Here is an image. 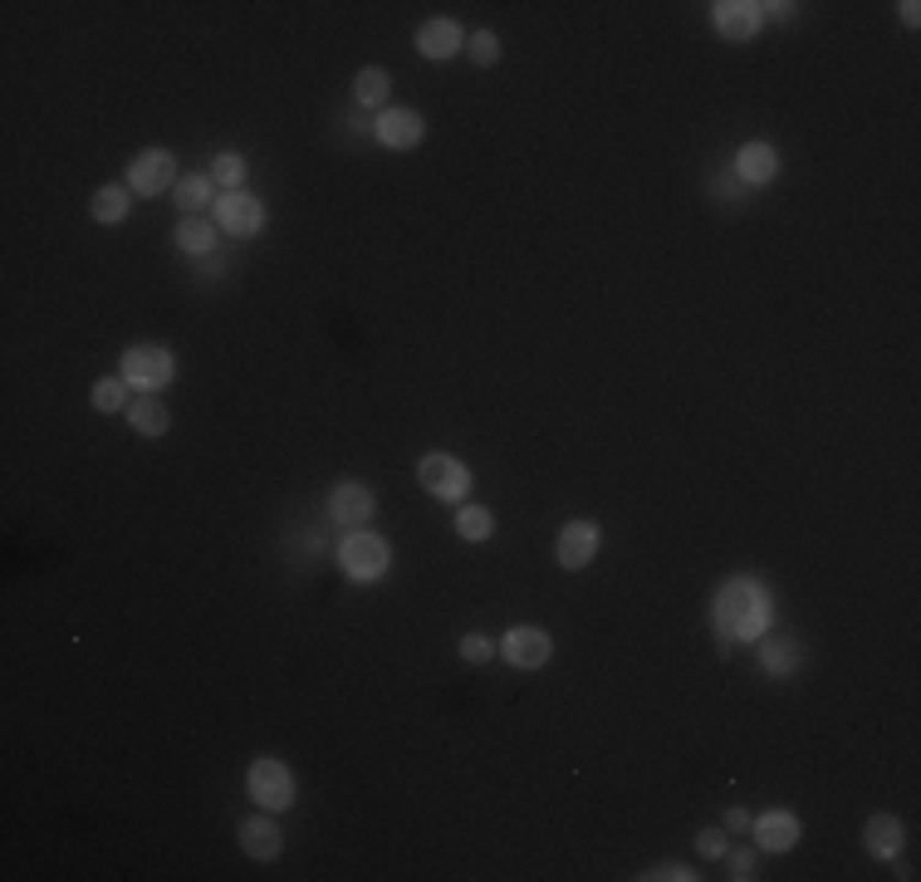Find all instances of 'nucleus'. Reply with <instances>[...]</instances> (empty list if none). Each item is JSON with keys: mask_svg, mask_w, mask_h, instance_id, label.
I'll list each match as a JSON object with an SVG mask.
<instances>
[{"mask_svg": "<svg viewBox=\"0 0 921 882\" xmlns=\"http://www.w3.org/2000/svg\"><path fill=\"white\" fill-rule=\"evenodd\" d=\"M711 623L726 642H760L774 623V598L755 574H736L711 598Z\"/></svg>", "mask_w": 921, "mask_h": 882, "instance_id": "1", "label": "nucleus"}, {"mask_svg": "<svg viewBox=\"0 0 921 882\" xmlns=\"http://www.w3.org/2000/svg\"><path fill=\"white\" fill-rule=\"evenodd\" d=\"M392 564V544L372 530H348L344 544H338V569L354 584H378Z\"/></svg>", "mask_w": 921, "mask_h": 882, "instance_id": "2", "label": "nucleus"}, {"mask_svg": "<svg viewBox=\"0 0 921 882\" xmlns=\"http://www.w3.org/2000/svg\"><path fill=\"white\" fill-rule=\"evenodd\" d=\"M416 481H422V490L432 500L460 505V500H466V490H470V471H466V461H456L452 451H432V456H422V461H416Z\"/></svg>", "mask_w": 921, "mask_h": 882, "instance_id": "3", "label": "nucleus"}, {"mask_svg": "<svg viewBox=\"0 0 921 882\" xmlns=\"http://www.w3.org/2000/svg\"><path fill=\"white\" fill-rule=\"evenodd\" d=\"M118 378L138 392H162L172 378H177V363H172V353L162 344H133L123 353V373Z\"/></svg>", "mask_w": 921, "mask_h": 882, "instance_id": "4", "label": "nucleus"}, {"mask_svg": "<svg viewBox=\"0 0 921 882\" xmlns=\"http://www.w3.org/2000/svg\"><path fill=\"white\" fill-rule=\"evenodd\" d=\"M246 790H250V799H256L260 809H270V814H280V809H290V804H294L290 765H284V760H270V755H260L256 765H250Z\"/></svg>", "mask_w": 921, "mask_h": 882, "instance_id": "5", "label": "nucleus"}, {"mask_svg": "<svg viewBox=\"0 0 921 882\" xmlns=\"http://www.w3.org/2000/svg\"><path fill=\"white\" fill-rule=\"evenodd\" d=\"M177 182H182L177 157H172L167 148H148L128 162V192H138V196H162V192L177 187Z\"/></svg>", "mask_w": 921, "mask_h": 882, "instance_id": "6", "label": "nucleus"}, {"mask_svg": "<svg viewBox=\"0 0 921 882\" xmlns=\"http://www.w3.org/2000/svg\"><path fill=\"white\" fill-rule=\"evenodd\" d=\"M216 231L236 236V241H250V236L266 231V202L250 192H226L216 202Z\"/></svg>", "mask_w": 921, "mask_h": 882, "instance_id": "7", "label": "nucleus"}, {"mask_svg": "<svg viewBox=\"0 0 921 882\" xmlns=\"http://www.w3.org/2000/svg\"><path fill=\"white\" fill-rule=\"evenodd\" d=\"M550 652H554L550 633H544V628H530V623L510 628V633L500 638V657H506L514 672H540L544 662H550Z\"/></svg>", "mask_w": 921, "mask_h": 882, "instance_id": "8", "label": "nucleus"}, {"mask_svg": "<svg viewBox=\"0 0 921 882\" xmlns=\"http://www.w3.org/2000/svg\"><path fill=\"white\" fill-rule=\"evenodd\" d=\"M372 138L392 152H412L426 138V123H422L416 108H382L378 123H372Z\"/></svg>", "mask_w": 921, "mask_h": 882, "instance_id": "9", "label": "nucleus"}, {"mask_svg": "<svg viewBox=\"0 0 921 882\" xmlns=\"http://www.w3.org/2000/svg\"><path fill=\"white\" fill-rule=\"evenodd\" d=\"M378 515V496H372L368 486H358V481H344L328 496V520L334 525H344V530H364L368 520Z\"/></svg>", "mask_w": 921, "mask_h": 882, "instance_id": "10", "label": "nucleus"}, {"mask_svg": "<svg viewBox=\"0 0 921 882\" xmlns=\"http://www.w3.org/2000/svg\"><path fill=\"white\" fill-rule=\"evenodd\" d=\"M594 554H598V525H594V520H568V525L559 530L554 559L564 564V569H588Z\"/></svg>", "mask_w": 921, "mask_h": 882, "instance_id": "11", "label": "nucleus"}, {"mask_svg": "<svg viewBox=\"0 0 921 882\" xmlns=\"http://www.w3.org/2000/svg\"><path fill=\"white\" fill-rule=\"evenodd\" d=\"M750 829H755V848H765V853H789V848L799 843V814L770 809V814H760V819H750Z\"/></svg>", "mask_w": 921, "mask_h": 882, "instance_id": "12", "label": "nucleus"}, {"mask_svg": "<svg viewBox=\"0 0 921 882\" xmlns=\"http://www.w3.org/2000/svg\"><path fill=\"white\" fill-rule=\"evenodd\" d=\"M460 45H466V35H460L456 20L436 15V20H422V25H416V54H422V59H452V54H460Z\"/></svg>", "mask_w": 921, "mask_h": 882, "instance_id": "13", "label": "nucleus"}, {"mask_svg": "<svg viewBox=\"0 0 921 882\" xmlns=\"http://www.w3.org/2000/svg\"><path fill=\"white\" fill-rule=\"evenodd\" d=\"M240 848H246L256 863H275L280 858V848H284V834H280V824L270 819V809L266 814H256V819H246L240 824Z\"/></svg>", "mask_w": 921, "mask_h": 882, "instance_id": "14", "label": "nucleus"}, {"mask_svg": "<svg viewBox=\"0 0 921 882\" xmlns=\"http://www.w3.org/2000/svg\"><path fill=\"white\" fill-rule=\"evenodd\" d=\"M760 10L765 6H750V0H716V6H711V20H716V30L726 40H755Z\"/></svg>", "mask_w": 921, "mask_h": 882, "instance_id": "15", "label": "nucleus"}, {"mask_svg": "<svg viewBox=\"0 0 921 882\" xmlns=\"http://www.w3.org/2000/svg\"><path fill=\"white\" fill-rule=\"evenodd\" d=\"M736 177L745 187H770V182L780 177V152L770 143H745L736 152Z\"/></svg>", "mask_w": 921, "mask_h": 882, "instance_id": "16", "label": "nucleus"}, {"mask_svg": "<svg viewBox=\"0 0 921 882\" xmlns=\"http://www.w3.org/2000/svg\"><path fill=\"white\" fill-rule=\"evenodd\" d=\"M863 843H868L873 858H887V863H892V858L902 853V819H897V814H873V819L863 824Z\"/></svg>", "mask_w": 921, "mask_h": 882, "instance_id": "17", "label": "nucleus"}, {"mask_svg": "<svg viewBox=\"0 0 921 882\" xmlns=\"http://www.w3.org/2000/svg\"><path fill=\"white\" fill-rule=\"evenodd\" d=\"M177 250L182 255H196V260H206L216 250V241H221V231H216V221H202V216H182L177 221Z\"/></svg>", "mask_w": 921, "mask_h": 882, "instance_id": "18", "label": "nucleus"}, {"mask_svg": "<svg viewBox=\"0 0 921 882\" xmlns=\"http://www.w3.org/2000/svg\"><path fill=\"white\" fill-rule=\"evenodd\" d=\"M128 427H133L138 437H162V432L172 427V417L158 402V392H142L138 402H128Z\"/></svg>", "mask_w": 921, "mask_h": 882, "instance_id": "19", "label": "nucleus"}, {"mask_svg": "<svg viewBox=\"0 0 921 882\" xmlns=\"http://www.w3.org/2000/svg\"><path fill=\"white\" fill-rule=\"evenodd\" d=\"M388 94H392V74H388V69H378V64H372V69H364V74L354 79V98H358L364 108H378V113H382Z\"/></svg>", "mask_w": 921, "mask_h": 882, "instance_id": "20", "label": "nucleus"}, {"mask_svg": "<svg viewBox=\"0 0 921 882\" xmlns=\"http://www.w3.org/2000/svg\"><path fill=\"white\" fill-rule=\"evenodd\" d=\"M765 647H760V662H765V672H774V677H789V672L799 667V657H804V647L799 642H784V638H760Z\"/></svg>", "mask_w": 921, "mask_h": 882, "instance_id": "21", "label": "nucleus"}, {"mask_svg": "<svg viewBox=\"0 0 921 882\" xmlns=\"http://www.w3.org/2000/svg\"><path fill=\"white\" fill-rule=\"evenodd\" d=\"M172 202L182 206V216H202V206H212V177H182L172 187Z\"/></svg>", "mask_w": 921, "mask_h": 882, "instance_id": "22", "label": "nucleus"}, {"mask_svg": "<svg viewBox=\"0 0 921 882\" xmlns=\"http://www.w3.org/2000/svg\"><path fill=\"white\" fill-rule=\"evenodd\" d=\"M490 530H496V515H490L486 505H460L456 510V535L460 540L480 544V540H490Z\"/></svg>", "mask_w": 921, "mask_h": 882, "instance_id": "23", "label": "nucleus"}, {"mask_svg": "<svg viewBox=\"0 0 921 882\" xmlns=\"http://www.w3.org/2000/svg\"><path fill=\"white\" fill-rule=\"evenodd\" d=\"M89 211H94V221L118 226L128 216V187H98L94 202H89Z\"/></svg>", "mask_w": 921, "mask_h": 882, "instance_id": "24", "label": "nucleus"}, {"mask_svg": "<svg viewBox=\"0 0 921 882\" xmlns=\"http://www.w3.org/2000/svg\"><path fill=\"white\" fill-rule=\"evenodd\" d=\"M212 182H221L226 192H240V182H246V157H240V152H216V157H212Z\"/></svg>", "mask_w": 921, "mask_h": 882, "instance_id": "25", "label": "nucleus"}, {"mask_svg": "<svg viewBox=\"0 0 921 882\" xmlns=\"http://www.w3.org/2000/svg\"><path fill=\"white\" fill-rule=\"evenodd\" d=\"M94 407L98 412H123L128 407V383H123V378H98V383H94Z\"/></svg>", "mask_w": 921, "mask_h": 882, "instance_id": "26", "label": "nucleus"}, {"mask_svg": "<svg viewBox=\"0 0 921 882\" xmlns=\"http://www.w3.org/2000/svg\"><path fill=\"white\" fill-rule=\"evenodd\" d=\"M466 54H470V64L490 69V64H500V40L490 35V30H476V35H466Z\"/></svg>", "mask_w": 921, "mask_h": 882, "instance_id": "27", "label": "nucleus"}, {"mask_svg": "<svg viewBox=\"0 0 921 882\" xmlns=\"http://www.w3.org/2000/svg\"><path fill=\"white\" fill-rule=\"evenodd\" d=\"M720 863H726V878L730 882H750L755 878V853H750V848H726V853H720Z\"/></svg>", "mask_w": 921, "mask_h": 882, "instance_id": "28", "label": "nucleus"}, {"mask_svg": "<svg viewBox=\"0 0 921 882\" xmlns=\"http://www.w3.org/2000/svg\"><path fill=\"white\" fill-rule=\"evenodd\" d=\"M496 652H500V642H490L486 633H466V638H460V662H476V667H480V662H490Z\"/></svg>", "mask_w": 921, "mask_h": 882, "instance_id": "29", "label": "nucleus"}, {"mask_svg": "<svg viewBox=\"0 0 921 882\" xmlns=\"http://www.w3.org/2000/svg\"><path fill=\"white\" fill-rule=\"evenodd\" d=\"M696 848H701V858H720L726 853V829H706V834H696Z\"/></svg>", "mask_w": 921, "mask_h": 882, "instance_id": "30", "label": "nucleus"}, {"mask_svg": "<svg viewBox=\"0 0 921 882\" xmlns=\"http://www.w3.org/2000/svg\"><path fill=\"white\" fill-rule=\"evenodd\" d=\"M642 878H657V882H691L696 873H691L686 863H662V868H652V873H642Z\"/></svg>", "mask_w": 921, "mask_h": 882, "instance_id": "31", "label": "nucleus"}, {"mask_svg": "<svg viewBox=\"0 0 921 882\" xmlns=\"http://www.w3.org/2000/svg\"><path fill=\"white\" fill-rule=\"evenodd\" d=\"M745 829H750V814H745L740 804H736V809H726V834H745Z\"/></svg>", "mask_w": 921, "mask_h": 882, "instance_id": "32", "label": "nucleus"}, {"mask_svg": "<svg viewBox=\"0 0 921 882\" xmlns=\"http://www.w3.org/2000/svg\"><path fill=\"white\" fill-rule=\"evenodd\" d=\"M196 275H202V280H216V275H226V260H212V255H206Z\"/></svg>", "mask_w": 921, "mask_h": 882, "instance_id": "33", "label": "nucleus"}, {"mask_svg": "<svg viewBox=\"0 0 921 882\" xmlns=\"http://www.w3.org/2000/svg\"><path fill=\"white\" fill-rule=\"evenodd\" d=\"M897 10H902V20H907V25H917V20H921V6H917V0H902Z\"/></svg>", "mask_w": 921, "mask_h": 882, "instance_id": "34", "label": "nucleus"}]
</instances>
